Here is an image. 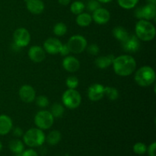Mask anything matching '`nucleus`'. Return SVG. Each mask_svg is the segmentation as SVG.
Wrapping results in <instances>:
<instances>
[{
	"label": "nucleus",
	"instance_id": "obj_32",
	"mask_svg": "<svg viewBox=\"0 0 156 156\" xmlns=\"http://www.w3.org/2000/svg\"><path fill=\"white\" fill-rule=\"evenodd\" d=\"M36 99V104L39 108H47L49 105V99L46 97L45 95H40L38 96Z\"/></svg>",
	"mask_w": 156,
	"mask_h": 156
},
{
	"label": "nucleus",
	"instance_id": "obj_22",
	"mask_svg": "<svg viewBox=\"0 0 156 156\" xmlns=\"http://www.w3.org/2000/svg\"><path fill=\"white\" fill-rule=\"evenodd\" d=\"M113 35L117 41L120 42H123L129 36V33L125 27H121V26H117L114 27L113 30Z\"/></svg>",
	"mask_w": 156,
	"mask_h": 156
},
{
	"label": "nucleus",
	"instance_id": "obj_3",
	"mask_svg": "<svg viewBox=\"0 0 156 156\" xmlns=\"http://www.w3.org/2000/svg\"><path fill=\"white\" fill-rule=\"evenodd\" d=\"M134 79L140 86H150L155 81V72L151 66H144L136 71Z\"/></svg>",
	"mask_w": 156,
	"mask_h": 156
},
{
	"label": "nucleus",
	"instance_id": "obj_26",
	"mask_svg": "<svg viewBox=\"0 0 156 156\" xmlns=\"http://www.w3.org/2000/svg\"><path fill=\"white\" fill-rule=\"evenodd\" d=\"M105 95H106L110 100L115 101L119 98V91L114 87H105Z\"/></svg>",
	"mask_w": 156,
	"mask_h": 156
},
{
	"label": "nucleus",
	"instance_id": "obj_5",
	"mask_svg": "<svg viewBox=\"0 0 156 156\" xmlns=\"http://www.w3.org/2000/svg\"><path fill=\"white\" fill-rule=\"evenodd\" d=\"M62 104L66 108L74 110L79 108L82 102V96L76 89H69L65 91L62 97Z\"/></svg>",
	"mask_w": 156,
	"mask_h": 156
},
{
	"label": "nucleus",
	"instance_id": "obj_2",
	"mask_svg": "<svg viewBox=\"0 0 156 156\" xmlns=\"http://www.w3.org/2000/svg\"><path fill=\"white\" fill-rule=\"evenodd\" d=\"M136 36L140 41H151L155 38L156 30L152 23L147 20H140L135 27Z\"/></svg>",
	"mask_w": 156,
	"mask_h": 156
},
{
	"label": "nucleus",
	"instance_id": "obj_1",
	"mask_svg": "<svg viewBox=\"0 0 156 156\" xmlns=\"http://www.w3.org/2000/svg\"><path fill=\"white\" fill-rule=\"evenodd\" d=\"M113 69L118 76L125 77L132 75L136 69V61L131 55H121L114 58Z\"/></svg>",
	"mask_w": 156,
	"mask_h": 156
},
{
	"label": "nucleus",
	"instance_id": "obj_20",
	"mask_svg": "<svg viewBox=\"0 0 156 156\" xmlns=\"http://www.w3.org/2000/svg\"><path fill=\"white\" fill-rule=\"evenodd\" d=\"M9 149L13 153H15V155L18 156L21 155V153H22L24 149V143H22V141H21L20 140H18V139L11 140L10 143H9Z\"/></svg>",
	"mask_w": 156,
	"mask_h": 156
},
{
	"label": "nucleus",
	"instance_id": "obj_15",
	"mask_svg": "<svg viewBox=\"0 0 156 156\" xmlns=\"http://www.w3.org/2000/svg\"><path fill=\"white\" fill-rule=\"evenodd\" d=\"M62 67L68 73H76L80 68V62L73 56H67L62 60Z\"/></svg>",
	"mask_w": 156,
	"mask_h": 156
},
{
	"label": "nucleus",
	"instance_id": "obj_36",
	"mask_svg": "<svg viewBox=\"0 0 156 156\" xmlns=\"http://www.w3.org/2000/svg\"><path fill=\"white\" fill-rule=\"evenodd\" d=\"M70 53L69 51V49L68 46H67V44H62V47H61L60 49V51H59V53H60L62 56H68L69 53Z\"/></svg>",
	"mask_w": 156,
	"mask_h": 156
},
{
	"label": "nucleus",
	"instance_id": "obj_7",
	"mask_svg": "<svg viewBox=\"0 0 156 156\" xmlns=\"http://www.w3.org/2000/svg\"><path fill=\"white\" fill-rule=\"evenodd\" d=\"M67 46L69 49L70 53L75 54H80L86 49L88 46L87 40L80 34L73 35L69 39Z\"/></svg>",
	"mask_w": 156,
	"mask_h": 156
},
{
	"label": "nucleus",
	"instance_id": "obj_33",
	"mask_svg": "<svg viewBox=\"0 0 156 156\" xmlns=\"http://www.w3.org/2000/svg\"><path fill=\"white\" fill-rule=\"evenodd\" d=\"M86 49L88 53H89L90 55H92V56H96V55L98 54L99 52H100V48H99L98 46L95 44H90L88 47L87 46Z\"/></svg>",
	"mask_w": 156,
	"mask_h": 156
},
{
	"label": "nucleus",
	"instance_id": "obj_38",
	"mask_svg": "<svg viewBox=\"0 0 156 156\" xmlns=\"http://www.w3.org/2000/svg\"><path fill=\"white\" fill-rule=\"evenodd\" d=\"M70 1L71 0H58L59 3L62 5H68L70 3Z\"/></svg>",
	"mask_w": 156,
	"mask_h": 156
},
{
	"label": "nucleus",
	"instance_id": "obj_11",
	"mask_svg": "<svg viewBox=\"0 0 156 156\" xmlns=\"http://www.w3.org/2000/svg\"><path fill=\"white\" fill-rule=\"evenodd\" d=\"M19 97L24 103H32L36 98V91L34 88L28 85H24L20 88Z\"/></svg>",
	"mask_w": 156,
	"mask_h": 156
},
{
	"label": "nucleus",
	"instance_id": "obj_34",
	"mask_svg": "<svg viewBox=\"0 0 156 156\" xmlns=\"http://www.w3.org/2000/svg\"><path fill=\"white\" fill-rule=\"evenodd\" d=\"M155 149H156V143L154 142L152 143L149 147L147 148V151L148 154H149V156H156L155 155Z\"/></svg>",
	"mask_w": 156,
	"mask_h": 156
},
{
	"label": "nucleus",
	"instance_id": "obj_9",
	"mask_svg": "<svg viewBox=\"0 0 156 156\" xmlns=\"http://www.w3.org/2000/svg\"><path fill=\"white\" fill-rule=\"evenodd\" d=\"M105 96V86L101 84H92L88 89V97L91 101H98Z\"/></svg>",
	"mask_w": 156,
	"mask_h": 156
},
{
	"label": "nucleus",
	"instance_id": "obj_13",
	"mask_svg": "<svg viewBox=\"0 0 156 156\" xmlns=\"http://www.w3.org/2000/svg\"><path fill=\"white\" fill-rule=\"evenodd\" d=\"M91 17L92 21L98 24H105L111 19V13L108 9L100 7L93 12Z\"/></svg>",
	"mask_w": 156,
	"mask_h": 156
},
{
	"label": "nucleus",
	"instance_id": "obj_19",
	"mask_svg": "<svg viewBox=\"0 0 156 156\" xmlns=\"http://www.w3.org/2000/svg\"><path fill=\"white\" fill-rule=\"evenodd\" d=\"M115 56L112 54H109L108 56H99L94 61L95 66L99 69H106L112 65Z\"/></svg>",
	"mask_w": 156,
	"mask_h": 156
},
{
	"label": "nucleus",
	"instance_id": "obj_39",
	"mask_svg": "<svg viewBox=\"0 0 156 156\" xmlns=\"http://www.w3.org/2000/svg\"><path fill=\"white\" fill-rule=\"evenodd\" d=\"M99 2H101V3H108L110 2H111L112 0H98Z\"/></svg>",
	"mask_w": 156,
	"mask_h": 156
},
{
	"label": "nucleus",
	"instance_id": "obj_27",
	"mask_svg": "<svg viewBox=\"0 0 156 156\" xmlns=\"http://www.w3.org/2000/svg\"><path fill=\"white\" fill-rule=\"evenodd\" d=\"M53 33L57 37H62L67 32V26L64 23L59 22L53 27Z\"/></svg>",
	"mask_w": 156,
	"mask_h": 156
},
{
	"label": "nucleus",
	"instance_id": "obj_12",
	"mask_svg": "<svg viewBox=\"0 0 156 156\" xmlns=\"http://www.w3.org/2000/svg\"><path fill=\"white\" fill-rule=\"evenodd\" d=\"M122 46L125 51L129 53H136L140 49V41L136 35H131L122 42Z\"/></svg>",
	"mask_w": 156,
	"mask_h": 156
},
{
	"label": "nucleus",
	"instance_id": "obj_10",
	"mask_svg": "<svg viewBox=\"0 0 156 156\" xmlns=\"http://www.w3.org/2000/svg\"><path fill=\"white\" fill-rule=\"evenodd\" d=\"M62 44L59 39L55 37L48 38L44 43V47L46 53L51 55H56L59 53Z\"/></svg>",
	"mask_w": 156,
	"mask_h": 156
},
{
	"label": "nucleus",
	"instance_id": "obj_37",
	"mask_svg": "<svg viewBox=\"0 0 156 156\" xmlns=\"http://www.w3.org/2000/svg\"><path fill=\"white\" fill-rule=\"evenodd\" d=\"M13 135L16 137H21L24 135L23 130L20 127H16L13 130Z\"/></svg>",
	"mask_w": 156,
	"mask_h": 156
},
{
	"label": "nucleus",
	"instance_id": "obj_40",
	"mask_svg": "<svg viewBox=\"0 0 156 156\" xmlns=\"http://www.w3.org/2000/svg\"><path fill=\"white\" fill-rule=\"evenodd\" d=\"M2 149V143L0 142V152H1Z\"/></svg>",
	"mask_w": 156,
	"mask_h": 156
},
{
	"label": "nucleus",
	"instance_id": "obj_17",
	"mask_svg": "<svg viewBox=\"0 0 156 156\" xmlns=\"http://www.w3.org/2000/svg\"><path fill=\"white\" fill-rule=\"evenodd\" d=\"M13 127L12 118L5 114L0 115V135L5 136L10 133Z\"/></svg>",
	"mask_w": 156,
	"mask_h": 156
},
{
	"label": "nucleus",
	"instance_id": "obj_6",
	"mask_svg": "<svg viewBox=\"0 0 156 156\" xmlns=\"http://www.w3.org/2000/svg\"><path fill=\"white\" fill-rule=\"evenodd\" d=\"M54 123V117L51 114V113L48 111H38L34 117V123L37 127L44 130L48 129L51 127Z\"/></svg>",
	"mask_w": 156,
	"mask_h": 156
},
{
	"label": "nucleus",
	"instance_id": "obj_14",
	"mask_svg": "<svg viewBox=\"0 0 156 156\" xmlns=\"http://www.w3.org/2000/svg\"><path fill=\"white\" fill-rule=\"evenodd\" d=\"M28 56L34 62H41L45 59L46 52L41 46H32L28 50Z\"/></svg>",
	"mask_w": 156,
	"mask_h": 156
},
{
	"label": "nucleus",
	"instance_id": "obj_16",
	"mask_svg": "<svg viewBox=\"0 0 156 156\" xmlns=\"http://www.w3.org/2000/svg\"><path fill=\"white\" fill-rule=\"evenodd\" d=\"M27 10L32 14L39 15L44 10V3L41 0H24Z\"/></svg>",
	"mask_w": 156,
	"mask_h": 156
},
{
	"label": "nucleus",
	"instance_id": "obj_8",
	"mask_svg": "<svg viewBox=\"0 0 156 156\" xmlns=\"http://www.w3.org/2000/svg\"><path fill=\"white\" fill-rule=\"evenodd\" d=\"M13 40L14 44L20 48L27 47L30 41V32L24 27H19L14 31Z\"/></svg>",
	"mask_w": 156,
	"mask_h": 156
},
{
	"label": "nucleus",
	"instance_id": "obj_31",
	"mask_svg": "<svg viewBox=\"0 0 156 156\" xmlns=\"http://www.w3.org/2000/svg\"><path fill=\"white\" fill-rule=\"evenodd\" d=\"M100 7L101 2H99L98 0H88L86 5H85V8H86L87 10L91 12H94L96 9H98Z\"/></svg>",
	"mask_w": 156,
	"mask_h": 156
},
{
	"label": "nucleus",
	"instance_id": "obj_21",
	"mask_svg": "<svg viewBox=\"0 0 156 156\" xmlns=\"http://www.w3.org/2000/svg\"><path fill=\"white\" fill-rule=\"evenodd\" d=\"M76 24L80 27H88L92 22V17L89 13L82 12L76 17Z\"/></svg>",
	"mask_w": 156,
	"mask_h": 156
},
{
	"label": "nucleus",
	"instance_id": "obj_25",
	"mask_svg": "<svg viewBox=\"0 0 156 156\" xmlns=\"http://www.w3.org/2000/svg\"><path fill=\"white\" fill-rule=\"evenodd\" d=\"M85 9V5L81 1H75L73 2L70 6V11L74 15H79V14L84 12Z\"/></svg>",
	"mask_w": 156,
	"mask_h": 156
},
{
	"label": "nucleus",
	"instance_id": "obj_30",
	"mask_svg": "<svg viewBox=\"0 0 156 156\" xmlns=\"http://www.w3.org/2000/svg\"><path fill=\"white\" fill-rule=\"evenodd\" d=\"M66 84L69 89H76L79 85V79L76 76H69L66 80Z\"/></svg>",
	"mask_w": 156,
	"mask_h": 156
},
{
	"label": "nucleus",
	"instance_id": "obj_24",
	"mask_svg": "<svg viewBox=\"0 0 156 156\" xmlns=\"http://www.w3.org/2000/svg\"><path fill=\"white\" fill-rule=\"evenodd\" d=\"M64 111H65V108L62 106V105L58 103L53 104V105L50 108V112L51 113V114L53 115V117H61L64 114Z\"/></svg>",
	"mask_w": 156,
	"mask_h": 156
},
{
	"label": "nucleus",
	"instance_id": "obj_4",
	"mask_svg": "<svg viewBox=\"0 0 156 156\" xmlns=\"http://www.w3.org/2000/svg\"><path fill=\"white\" fill-rule=\"evenodd\" d=\"M24 144L30 148L42 146L46 140V136L39 128H30L23 135Z\"/></svg>",
	"mask_w": 156,
	"mask_h": 156
},
{
	"label": "nucleus",
	"instance_id": "obj_35",
	"mask_svg": "<svg viewBox=\"0 0 156 156\" xmlns=\"http://www.w3.org/2000/svg\"><path fill=\"white\" fill-rule=\"evenodd\" d=\"M21 156H38V154L36 151H34L32 149H27L25 151H23Z\"/></svg>",
	"mask_w": 156,
	"mask_h": 156
},
{
	"label": "nucleus",
	"instance_id": "obj_29",
	"mask_svg": "<svg viewBox=\"0 0 156 156\" xmlns=\"http://www.w3.org/2000/svg\"><path fill=\"white\" fill-rule=\"evenodd\" d=\"M133 152L137 155H143L147 151V146L143 143H136L133 146Z\"/></svg>",
	"mask_w": 156,
	"mask_h": 156
},
{
	"label": "nucleus",
	"instance_id": "obj_18",
	"mask_svg": "<svg viewBox=\"0 0 156 156\" xmlns=\"http://www.w3.org/2000/svg\"><path fill=\"white\" fill-rule=\"evenodd\" d=\"M142 12V20H147L151 21L155 19L156 16V7L155 4L149 2L143 7H141Z\"/></svg>",
	"mask_w": 156,
	"mask_h": 156
},
{
	"label": "nucleus",
	"instance_id": "obj_23",
	"mask_svg": "<svg viewBox=\"0 0 156 156\" xmlns=\"http://www.w3.org/2000/svg\"><path fill=\"white\" fill-rule=\"evenodd\" d=\"M61 139H62V135H61L60 132L59 130H53L49 133L46 140L49 145L56 146L60 142Z\"/></svg>",
	"mask_w": 156,
	"mask_h": 156
},
{
	"label": "nucleus",
	"instance_id": "obj_28",
	"mask_svg": "<svg viewBox=\"0 0 156 156\" xmlns=\"http://www.w3.org/2000/svg\"><path fill=\"white\" fill-rule=\"evenodd\" d=\"M117 3L124 9H132L136 6L139 0H117Z\"/></svg>",
	"mask_w": 156,
	"mask_h": 156
}]
</instances>
